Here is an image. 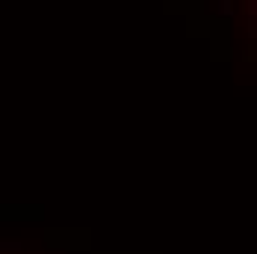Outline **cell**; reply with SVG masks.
<instances>
[]
</instances>
